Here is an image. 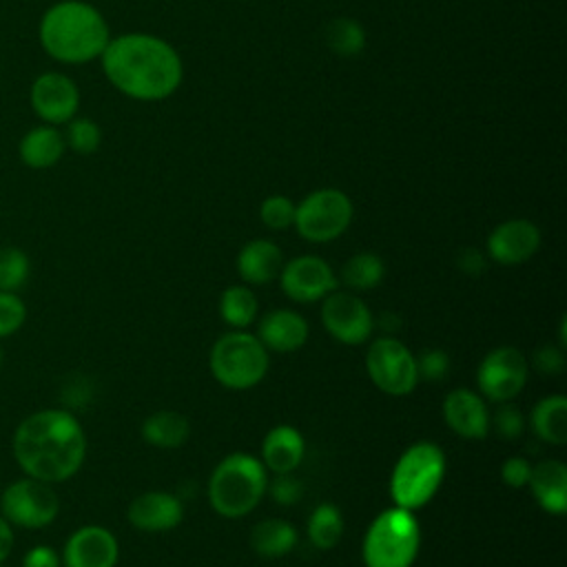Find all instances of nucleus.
Returning a JSON list of instances; mask_svg holds the SVG:
<instances>
[{"mask_svg":"<svg viewBox=\"0 0 567 567\" xmlns=\"http://www.w3.org/2000/svg\"><path fill=\"white\" fill-rule=\"evenodd\" d=\"M11 447L24 476L53 485L71 478L82 467L86 436L69 410L47 408L20 421Z\"/></svg>","mask_w":567,"mask_h":567,"instance_id":"1","label":"nucleus"},{"mask_svg":"<svg viewBox=\"0 0 567 567\" xmlns=\"http://www.w3.org/2000/svg\"><path fill=\"white\" fill-rule=\"evenodd\" d=\"M100 58L111 84L133 100H164L182 82L177 51L155 35H120L109 40Z\"/></svg>","mask_w":567,"mask_h":567,"instance_id":"2","label":"nucleus"},{"mask_svg":"<svg viewBox=\"0 0 567 567\" xmlns=\"http://www.w3.org/2000/svg\"><path fill=\"white\" fill-rule=\"evenodd\" d=\"M44 51L66 64L100 58L109 44V27L100 11L80 0H62L40 20Z\"/></svg>","mask_w":567,"mask_h":567,"instance_id":"3","label":"nucleus"},{"mask_svg":"<svg viewBox=\"0 0 567 567\" xmlns=\"http://www.w3.org/2000/svg\"><path fill=\"white\" fill-rule=\"evenodd\" d=\"M268 478L259 458L233 452L219 461L208 481V501L226 518H239L252 512L266 494Z\"/></svg>","mask_w":567,"mask_h":567,"instance_id":"4","label":"nucleus"},{"mask_svg":"<svg viewBox=\"0 0 567 567\" xmlns=\"http://www.w3.org/2000/svg\"><path fill=\"white\" fill-rule=\"evenodd\" d=\"M419 549L421 527L414 512L394 505L370 523L361 556L365 567H412Z\"/></svg>","mask_w":567,"mask_h":567,"instance_id":"5","label":"nucleus"},{"mask_svg":"<svg viewBox=\"0 0 567 567\" xmlns=\"http://www.w3.org/2000/svg\"><path fill=\"white\" fill-rule=\"evenodd\" d=\"M445 454L432 441H419L403 450L390 476V496L396 507L416 512L441 487Z\"/></svg>","mask_w":567,"mask_h":567,"instance_id":"6","label":"nucleus"},{"mask_svg":"<svg viewBox=\"0 0 567 567\" xmlns=\"http://www.w3.org/2000/svg\"><path fill=\"white\" fill-rule=\"evenodd\" d=\"M210 372L230 390H248L268 372V350L244 330L221 334L210 348Z\"/></svg>","mask_w":567,"mask_h":567,"instance_id":"7","label":"nucleus"},{"mask_svg":"<svg viewBox=\"0 0 567 567\" xmlns=\"http://www.w3.org/2000/svg\"><path fill=\"white\" fill-rule=\"evenodd\" d=\"M60 498L51 483L24 476L0 489V514L11 527L42 529L55 520Z\"/></svg>","mask_w":567,"mask_h":567,"instance_id":"8","label":"nucleus"},{"mask_svg":"<svg viewBox=\"0 0 567 567\" xmlns=\"http://www.w3.org/2000/svg\"><path fill=\"white\" fill-rule=\"evenodd\" d=\"M352 221V202L337 188H319L295 208L297 233L315 244H326L346 233Z\"/></svg>","mask_w":567,"mask_h":567,"instance_id":"9","label":"nucleus"},{"mask_svg":"<svg viewBox=\"0 0 567 567\" xmlns=\"http://www.w3.org/2000/svg\"><path fill=\"white\" fill-rule=\"evenodd\" d=\"M365 370L372 383L392 396L410 394L419 383L414 354L394 337H379L370 343Z\"/></svg>","mask_w":567,"mask_h":567,"instance_id":"10","label":"nucleus"},{"mask_svg":"<svg viewBox=\"0 0 567 567\" xmlns=\"http://www.w3.org/2000/svg\"><path fill=\"white\" fill-rule=\"evenodd\" d=\"M529 363L525 354L514 346H501L489 350L476 372L478 390L494 403L514 399L527 381Z\"/></svg>","mask_w":567,"mask_h":567,"instance_id":"11","label":"nucleus"},{"mask_svg":"<svg viewBox=\"0 0 567 567\" xmlns=\"http://www.w3.org/2000/svg\"><path fill=\"white\" fill-rule=\"evenodd\" d=\"M323 328L341 343L357 346L368 341L374 330V317L365 301L352 292L332 290L321 306Z\"/></svg>","mask_w":567,"mask_h":567,"instance_id":"12","label":"nucleus"},{"mask_svg":"<svg viewBox=\"0 0 567 567\" xmlns=\"http://www.w3.org/2000/svg\"><path fill=\"white\" fill-rule=\"evenodd\" d=\"M279 281L284 292L301 303H312L337 290V275L317 255L295 257L281 266Z\"/></svg>","mask_w":567,"mask_h":567,"instance_id":"13","label":"nucleus"},{"mask_svg":"<svg viewBox=\"0 0 567 567\" xmlns=\"http://www.w3.org/2000/svg\"><path fill=\"white\" fill-rule=\"evenodd\" d=\"M117 556V540L106 527L84 525L66 538L60 558L64 567H115Z\"/></svg>","mask_w":567,"mask_h":567,"instance_id":"14","label":"nucleus"},{"mask_svg":"<svg viewBox=\"0 0 567 567\" xmlns=\"http://www.w3.org/2000/svg\"><path fill=\"white\" fill-rule=\"evenodd\" d=\"M31 104L44 122L62 124L73 120L80 93L71 78L62 73H42L31 86Z\"/></svg>","mask_w":567,"mask_h":567,"instance_id":"15","label":"nucleus"},{"mask_svg":"<svg viewBox=\"0 0 567 567\" xmlns=\"http://www.w3.org/2000/svg\"><path fill=\"white\" fill-rule=\"evenodd\" d=\"M540 246V230L529 219H507L487 237V255L505 266L527 261Z\"/></svg>","mask_w":567,"mask_h":567,"instance_id":"16","label":"nucleus"},{"mask_svg":"<svg viewBox=\"0 0 567 567\" xmlns=\"http://www.w3.org/2000/svg\"><path fill=\"white\" fill-rule=\"evenodd\" d=\"M443 419L463 439H485L489 432V412L483 399L467 388H456L445 396Z\"/></svg>","mask_w":567,"mask_h":567,"instance_id":"17","label":"nucleus"},{"mask_svg":"<svg viewBox=\"0 0 567 567\" xmlns=\"http://www.w3.org/2000/svg\"><path fill=\"white\" fill-rule=\"evenodd\" d=\"M128 523L142 532H166L182 523L184 507L168 492H144L128 505Z\"/></svg>","mask_w":567,"mask_h":567,"instance_id":"18","label":"nucleus"},{"mask_svg":"<svg viewBox=\"0 0 567 567\" xmlns=\"http://www.w3.org/2000/svg\"><path fill=\"white\" fill-rule=\"evenodd\" d=\"M257 339L264 343L266 350L295 352L308 339V323L299 312L288 308H277V310H270L259 321Z\"/></svg>","mask_w":567,"mask_h":567,"instance_id":"19","label":"nucleus"},{"mask_svg":"<svg viewBox=\"0 0 567 567\" xmlns=\"http://www.w3.org/2000/svg\"><path fill=\"white\" fill-rule=\"evenodd\" d=\"M527 485L545 512L556 516L567 512V465L563 461L547 458L532 465Z\"/></svg>","mask_w":567,"mask_h":567,"instance_id":"20","label":"nucleus"},{"mask_svg":"<svg viewBox=\"0 0 567 567\" xmlns=\"http://www.w3.org/2000/svg\"><path fill=\"white\" fill-rule=\"evenodd\" d=\"M303 454V436L292 425H277L261 441V463L275 474H288L297 470Z\"/></svg>","mask_w":567,"mask_h":567,"instance_id":"21","label":"nucleus"},{"mask_svg":"<svg viewBox=\"0 0 567 567\" xmlns=\"http://www.w3.org/2000/svg\"><path fill=\"white\" fill-rule=\"evenodd\" d=\"M281 266L284 255L279 246L268 239H252L237 255V270L246 284H268L275 277H279Z\"/></svg>","mask_w":567,"mask_h":567,"instance_id":"22","label":"nucleus"},{"mask_svg":"<svg viewBox=\"0 0 567 567\" xmlns=\"http://www.w3.org/2000/svg\"><path fill=\"white\" fill-rule=\"evenodd\" d=\"M529 423L534 434L549 443V445H563L567 441V396L565 394H549L543 396L532 414Z\"/></svg>","mask_w":567,"mask_h":567,"instance_id":"23","label":"nucleus"},{"mask_svg":"<svg viewBox=\"0 0 567 567\" xmlns=\"http://www.w3.org/2000/svg\"><path fill=\"white\" fill-rule=\"evenodd\" d=\"M64 153V137L53 126L31 128L20 140V159L31 168H49Z\"/></svg>","mask_w":567,"mask_h":567,"instance_id":"24","label":"nucleus"},{"mask_svg":"<svg viewBox=\"0 0 567 567\" xmlns=\"http://www.w3.org/2000/svg\"><path fill=\"white\" fill-rule=\"evenodd\" d=\"M297 545V529L284 518L259 520L250 532V547L261 558H279Z\"/></svg>","mask_w":567,"mask_h":567,"instance_id":"25","label":"nucleus"},{"mask_svg":"<svg viewBox=\"0 0 567 567\" xmlns=\"http://www.w3.org/2000/svg\"><path fill=\"white\" fill-rule=\"evenodd\" d=\"M190 434V423L184 414L173 412V410H162L153 412L146 416L142 423V436L146 443L155 447H179Z\"/></svg>","mask_w":567,"mask_h":567,"instance_id":"26","label":"nucleus"},{"mask_svg":"<svg viewBox=\"0 0 567 567\" xmlns=\"http://www.w3.org/2000/svg\"><path fill=\"white\" fill-rule=\"evenodd\" d=\"M343 534V516L337 505L321 503L308 518V538L317 549H332Z\"/></svg>","mask_w":567,"mask_h":567,"instance_id":"27","label":"nucleus"},{"mask_svg":"<svg viewBox=\"0 0 567 567\" xmlns=\"http://www.w3.org/2000/svg\"><path fill=\"white\" fill-rule=\"evenodd\" d=\"M385 266L374 252H357L341 268V281L352 290H368L381 284Z\"/></svg>","mask_w":567,"mask_h":567,"instance_id":"28","label":"nucleus"},{"mask_svg":"<svg viewBox=\"0 0 567 567\" xmlns=\"http://www.w3.org/2000/svg\"><path fill=\"white\" fill-rule=\"evenodd\" d=\"M219 315L233 328H246L257 317V297L248 286H230L221 292Z\"/></svg>","mask_w":567,"mask_h":567,"instance_id":"29","label":"nucleus"},{"mask_svg":"<svg viewBox=\"0 0 567 567\" xmlns=\"http://www.w3.org/2000/svg\"><path fill=\"white\" fill-rule=\"evenodd\" d=\"M326 44L341 58L359 55L365 47V31L352 18H334L326 27Z\"/></svg>","mask_w":567,"mask_h":567,"instance_id":"30","label":"nucleus"},{"mask_svg":"<svg viewBox=\"0 0 567 567\" xmlns=\"http://www.w3.org/2000/svg\"><path fill=\"white\" fill-rule=\"evenodd\" d=\"M31 272V264L24 250L16 246L0 248V290L2 292H18Z\"/></svg>","mask_w":567,"mask_h":567,"instance_id":"31","label":"nucleus"},{"mask_svg":"<svg viewBox=\"0 0 567 567\" xmlns=\"http://www.w3.org/2000/svg\"><path fill=\"white\" fill-rule=\"evenodd\" d=\"M69 131H66V142L75 153L89 155L93 151H97L102 133L100 126L89 120V117H78V120H69Z\"/></svg>","mask_w":567,"mask_h":567,"instance_id":"32","label":"nucleus"},{"mask_svg":"<svg viewBox=\"0 0 567 567\" xmlns=\"http://www.w3.org/2000/svg\"><path fill=\"white\" fill-rule=\"evenodd\" d=\"M27 321V306L18 292L0 290V339L16 334Z\"/></svg>","mask_w":567,"mask_h":567,"instance_id":"33","label":"nucleus"},{"mask_svg":"<svg viewBox=\"0 0 567 567\" xmlns=\"http://www.w3.org/2000/svg\"><path fill=\"white\" fill-rule=\"evenodd\" d=\"M295 204L284 195H272L261 202L259 217L272 230H284L295 224Z\"/></svg>","mask_w":567,"mask_h":567,"instance_id":"34","label":"nucleus"},{"mask_svg":"<svg viewBox=\"0 0 567 567\" xmlns=\"http://www.w3.org/2000/svg\"><path fill=\"white\" fill-rule=\"evenodd\" d=\"M492 425H494V430L498 432L501 439L514 441L525 430V416H523V412L514 403L503 401V403H498L494 416H489V427Z\"/></svg>","mask_w":567,"mask_h":567,"instance_id":"35","label":"nucleus"},{"mask_svg":"<svg viewBox=\"0 0 567 567\" xmlns=\"http://www.w3.org/2000/svg\"><path fill=\"white\" fill-rule=\"evenodd\" d=\"M414 359H416L419 379L441 381V379H445L450 374V357H447V352H443L439 348L425 350V352H421Z\"/></svg>","mask_w":567,"mask_h":567,"instance_id":"36","label":"nucleus"},{"mask_svg":"<svg viewBox=\"0 0 567 567\" xmlns=\"http://www.w3.org/2000/svg\"><path fill=\"white\" fill-rule=\"evenodd\" d=\"M303 494V485L299 478L292 476V472L288 474H277L275 481L270 483V496L281 503V505H295Z\"/></svg>","mask_w":567,"mask_h":567,"instance_id":"37","label":"nucleus"},{"mask_svg":"<svg viewBox=\"0 0 567 567\" xmlns=\"http://www.w3.org/2000/svg\"><path fill=\"white\" fill-rule=\"evenodd\" d=\"M534 368L543 374H560L565 370V352L560 346H540L534 352Z\"/></svg>","mask_w":567,"mask_h":567,"instance_id":"38","label":"nucleus"},{"mask_svg":"<svg viewBox=\"0 0 567 567\" xmlns=\"http://www.w3.org/2000/svg\"><path fill=\"white\" fill-rule=\"evenodd\" d=\"M532 474V463L525 456H509L501 467V478L509 487H525Z\"/></svg>","mask_w":567,"mask_h":567,"instance_id":"39","label":"nucleus"},{"mask_svg":"<svg viewBox=\"0 0 567 567\" xmlns=\"http://www.w3.org/2000/svg\"><path fill=\"white\" fill-rule=\"evenodd\" d=\"M22 567H62V558L53 547L35 545L22 556Z\"/></svg>","mask_w":567,"mask_h":567,"instance_id":"40","label":"nucleus"},{"mask_svg":"<svg viewBox=\"0 0 567 567\" xmlns=\"http://www.w3.org/2000/svg\"><path fill=\"white\" fill-rule=\"evenodd\" d=\"M458 268H461L465 275L476 277V275L485 272V268H487L485 255H483L478 248H463L461 255H458Z\"/></svg>","mask_w":567,"mask_h":567,"instance_id":"41","label":"nucleus"},{"mask_svg":"<svg viewBox=\"0 0 567 567\" xmlns=\"http://www.w3.org/2000/svg\"><path fill=\"white\" fill-rule=\"evenodd\" d=\"M11 549H13V529L9 520L0 514V565L9 558Z\"/></svg>","mask_w":567,"mask_h":567,"instance_id":"42","label":"nucleus"},{"mask_svg":"<svg viewBox=\"0 0 567 567\" xmlns=\"http://www.w3.org/2000/svg\"><path fill=\"white\" fill-rule=\"evenodd\" d=\"M2 361H4V350H2V346H0V365H2Z\"/></svg>","mask_w":567,"mask_h":567,"instance_id":"43","label":"nucleus"},{"mask_svg":"<svg viewBox=\"0 0 567 567\" xmlns=\"http://www.w3.org/2000/svg\"><path fill=\"white\" fill-rule=\"evenodd\" d=\"M0 567H4V565H0Z\"/></svg>","mask_w":567,"mask_h":567,"instance_id":"44","label":"nucleus"}]
</instances>
